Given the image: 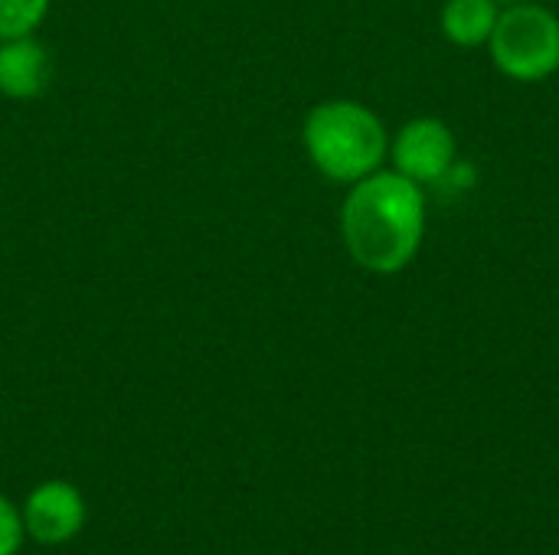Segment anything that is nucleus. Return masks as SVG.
Instances as JSON below:
<instances>
[{"mask_svg": "<svg viewBox=\"0 0 559 555\" xmlns=\"http://www.w3.org/2000/svg\"><path fill=\"white\" fill-rule=\"evenodd\" d=\"M350 258L373 275H400L423 249L426 190L400 170H377L357 183L341 209Z\"/></svg>", "mask_w": 559, "mask_h": 555, "instance_id": "nucleus-1", "label": "nucleus"}, {"mask_svg": "<svg viewBox=\"0 0 559 555\" xmlns=\"http://www.w3.org/2000/svg\"><path fill=\"white\" fill-rule=\"evenodd\" d=\"M311 164L334 183H357L380 170L390 150L377 111L350 98H331L308 111L301 128Z\"/></svg>", "mask_w": 559, "mask_h": 555, "instance_id": "nucleus-2", "label": "nucleus"}, {"mask_svg": "<svg viewBox=\"0 0 559 555\" xmlns=\"http://www.w3.org/2000/svg\"><path fill=\"white\" fill-rule=\"evenodd\" d=\"M488 49L511 82H544L559 72V16L540 3H514L501 10Z\"/></svg>", "mask_w": 559, "mask_h": 555, "instance_id": "nucleus-3", "label": "nucleus"}, {"mask_svg": "<svg viewBox=\"0 0 559 555\" xmlns=\"http://www.w3.org/2000/svg\"><path fill=\"white\" fill-rule=\"evenodd\" d=\"M393 170L416 180L419 186H436L459 160V144L442 118H413L400 128L390 144Z\"/></svg>", "mask_w": 559, "mask_h": 555, "instance_id": "nucleus-4", "label": "nucleus"}, {"mask_svg": "<svg viewBox=\"0 0 559 555\" xmlns=\"http://www.w3.org/2000/svg\"><path fill=\"white\" fill-rule=\"evenodd\" d=\"M85 523V504L66 481L39 484L26 500V530L36 543H66Z\"/></svg>", "mask_w": 559, "mask_h": 555, "instance_id": "nucleus-5", "label": "nucleus"}, {"mask_svg": "<svg viewBox=\"0 0 559 555\" xmlns=\"http://www.w3.org/2000/svg\"><path fill=\"white\" fill-rule=\"evenodd\" d=\"M49 82V56L29 39H0V92L7 98H36Z\"/></svg>", "mask_w": 559, "mask_h": 555, "instance_id": "nucleus-6", "label": "nucleus"}, {"mask_svg": "<svg viewBox=\"0 0 559 555\" xmlns=\"http://www.w3.org/2000/svg\"><path fill=\"white\" fill-rule=\"evenodd\" d=\"M498 16H501V10L495 0H445L442 33L452 46L475 49L491 39Z\"/></svg>", "mask_w": 559, "mask_h": 555, "instance_id": "nucleus-7", "label": "nucleus"}, {"mask_svg": "<svg viewBox=\"0 0 559 555\" xmlns=\"http://www.w3.org/2000/svg\"><path fill=\"white\" fill-rule=\"evenodd\" d=\"M49 13V0H0V39L29 36Z\"/></svg>", "mask_w": 559, "mask_h": 555, "instance_id": "nucleus-8", "label": "nucleus"}, {"mask_svg": "<svg viewBox=\"0 0 559 555\" xmlns=\"http://www.w3.org/2000/svg\"><path fill=\"white\" fill-rule=\"evenodd\" d=\"M20 536H23V520L20 514L0 497V555H13L20 550Z\"/></svg>", "mask_w": 559, "mask_h": 555, "instance_id": "nucleus-9", "label": "nucleus"}]
</instances>
